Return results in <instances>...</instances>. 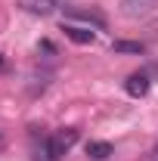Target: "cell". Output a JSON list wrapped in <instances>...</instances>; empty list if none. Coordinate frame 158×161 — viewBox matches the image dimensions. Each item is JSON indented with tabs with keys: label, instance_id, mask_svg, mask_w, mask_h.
I'll return each mask as SVG.
<instances>
[{
	"label": "cell",
	"instance_id": "10",
	"mask_svg": "<svg viewBox=\"0 0 158 161\" xmlns=\"http://www.w3.org/2000/svg\"><path fill=\"white\" fill-rule=\"evenodd\" d=\"M146 161H158V152H155V155H149V158H146Z\"/></svg>",
	"mask_w": 158,
	"mask_h": 161
},
{
	"label": "cell",
	"instance_id": "7",
	"mask_svg": "<svg viewBox=\"0 0 158 161\" xmlns=\"http://www.w3.org/2000/svg\"><path fill=\"white\" fill-rule=\"evenodd\" d=\"M62 31H65V37H71L75 43H93V37H96L90 28H81V25H65Z\"/></svg>",
	"mask_w": 158,
	"mask_h": 161
},
{
	"label": "cell",
	"instance_id": "5",
	"mask_svg": "<svg viewBox=\"0 0 158 161\" xmlns=\"http://www.w3.org/2000/svg\"><path fill=\"white\" fill-rule=\"evenodd\" d=\"M65 13H68L71 19H81V22H90V25H93V28H99V31L105 28V16H102V13H96V9H75V6H68Z\"/></svg>",
	"mask_w": 158,
	"mask_h": 161
},
{
	"label": "cell",
	"instance_id": "4",
	"mask_svg": "<svg viewBox=\"0 0 158 161\" xmlns=\"http://www.w3.org/2000/svg\"><path fill=\"white\" fill-rule=\"evenodd\" d=\"M19 6L34 13V16H50V13H56L62 6V0H19Z\"/></svg>",
	"mask_w": 158,
	"mask_h": 161
},
{
	"label": "cell",
	"instance_id": "6",
	"mask_svg": "<svg viewBox=\"0 0 158 161\" xmlns=\"http://www.w3.org/2000/svg\"><path fill=\"white\" fill-rule=\"evenodd\" d=\"M84 149H87V155H90L93 161H105V158H112V155H115L112 142H105V140H90Z\"/></svg>",
	"mask_w": 158,
	"mask_h": 161
},
{
	"label": "cell",
	"instance_id": "2",
	"mask_svg": "<svg viewBox=\"0 0 158 161\" xmlns=\"http://www.w3.org/2000/svg\"><path fill=\"white\" fill-rule=\"evenodd\" d=\"M149 87H152V80L146 71H133L130 78L124 80V90H127V96H133V99H143L146 93H149Z\"/></svg>",
	"mask_w": 158,
	"mask_h": 161
},
{
	"label": "cell",
	"instance_id": "11",
	"mask_svg": "<svg viewBox=\"0 0 158 161\" xmlns=\"http://www.w3.org/2000/svg\"><path fill=\"white\" fill-rule=\"evenodd\" d=\"M0 65H3V56H0Z\"/></svg>",
	"mask_w": 158,
	"mask_h": 161
},
{
	"label": "cell",
	"instance_id": "1",
	"mask_svg": "<svg viewBox=\"0 0 158 161\" xmlns=\"http://www.w3.org/2000/svg\"><path fill=\"white\" fill-rule=\"evenodd\" d=\"M158 6V0H121V16L127 19H143Z\"/></svg>",
	"mask_w": 158,
	"mask_h": 161
},
{
	"label": "cell",
	"instance_id": "3",
	"mask_svg": "<svg viewBox=\"0 0 158 161\" xmlns=\"http://www.w3.org/2000/svg\"><path fill=\"white\" fill-rule=\"evenodd\" d=\"M62 155H65V149H62L53 136H43L40 146L34 149V161H59Z\"/></svg>",
	"mask_w": 158,
	"mask_h": 161
},
{
	"label": "cell",
	"instance_id": "8",
	"mask_svg": "<svg viewBox=\"0 0 158 161\" xmlns=\"http://www.w3.org/2000/svg\"><path fill=\"white\" fill-rule=\"evenodd\" d=\"M112 50H115V53H133V56H143V53H146V43H139V40H115Z\"/></svg>",
	"mask_w": 158,
	"mask_h": 161
},
{
	"label": "cell",
	"instance_id": "9",
	"mask_svg": "<svg viewBox=\"0 0 158 161\" xmlns=\"http://www.w3.org/2000/svg\"><path fill=\"white\" fill-rule=\"evenodd\" d=\"M53 140H56L62 149L68 152V149L78 142V130H75V127H62V130H56V133H53Z\"/></svg>",
	"mask_w": 158,
	"mask_h": 161
}]
</instances>
